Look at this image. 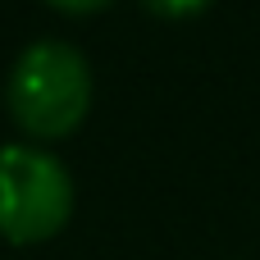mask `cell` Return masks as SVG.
I'll use <instances>...</instances> for the list:
<instances>
[{"mask_svg": "<svg viewBox=\"0 0 260 260\" xmlns=\"http://www.w3.org/2000/svg\"><path fill=\"white\" fill-rule=\"evenodd\" d=\"M9 119L37 137L55 142L69 137L91 110V64L69 41H32L18 50L9 82H5Z\"/></svg>", "mask_w": 260, "mask_h": 260, "instance_id": "1", "label": "cell"}, {"mask_svg": "<svg viewBox=\"0 0 260 260\" xmlns=\"http://www.w3.org/2000/svg\"><path fill=\"white\" fill-rule=\"evenodd\" d=\"M73 215V178L59 155L9 142L0 146V238L14 247L50 242Z\"/></svg>", "mask_w": 260, "mask_h": 260, "instance_id": "2", "label": "cell"}, {"mask_svg": "<svg viewBox=\"0 0 260 260\" xmlns=\"http://www.w3.org/2000/svg\"><path fill=\"white\" fill-rule=\"evenodd\" d=\"M215 0H142V9H151L155 18H197Z\"/></svg>", "mask_w": 260, "mask_h": 260, "instance_id": "3", "label": "cell"}, {"mask_svg": "<svg viewBox=\"0 0 260 260\" xmlns=\"http://www.w3.org/2000/svg\"><path fill=\"white\" fill-rule=\"evenodd\" d=\"M50 9H59V14H96V9H105V5H114V0H46Z\"/></svg>", "mask_w": 260, "mask_h": 260, "instance_id": "4", "label": "cell"}]
</instances>
